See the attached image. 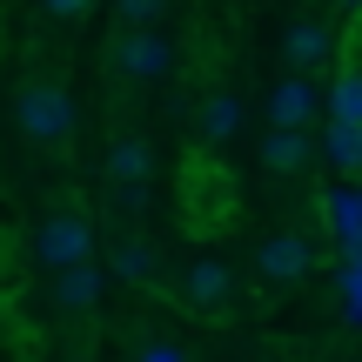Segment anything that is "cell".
Instances as JSON below:
<instances>
[{
    "instance_id": "6da1fadb",
    "label": "cell",
    "mask_w": 362,
    "mask_h": 362,
    "mask_svg": "<svg viewBox=\"0 0 362 362\" xmlns=\"http://www.w3.org/2000/svg\"><path fill=\"white\" fill-rule=\"evenodd\" d=\"M13 128H21L27 148H67V134H74V94L61 81H21Z\"/></svg>"
},
{
    "instance_id": "7a4b0ae2",
    "label": "cell",
    "mask_w": 362,
    "mask_h": 362,
    "mask_svg": "<svg viewBox=\"0 0 362 362\" xmlns=\"http://www.w3.org/2000/svg\"><path fill=\"white\" fill-rule=\"evenodd\" d=\"M94 255V221L88 215H47L34 228V262L40 269H74Z\"/></svg>"
},
{
    "instance_id": "3957f363",
    "label": "cell",
    "mask_w": 362,
    "mask_h": 362,
    "mask_svg": "<svg viewBox=\"0 0 362 362\" xmlns=\"http://www.w3.org/2000/svg\"><path fill=\"white\" fill-rule=\"evenodd\" d=\"M107 181H115L121 208H141L148 188H155V148L134 141V134H121V141L107 148Z\"/></svg>"
},
{
    "instance_id": "277c9868",
    "label": "cell",
    "mask_w": 362,
    "mask_h": 362,
    "mask_svg": "<svg viewBox=\"0 0 362 362\" xmlns=\"http://www.w3.org/2000/svg\"><path fill=\"white\" fill-rule=\"evenodd\" d=\"M168 67H175V47L155 27H128V34L115 40V74L121 81H161Z\"/></svg>"
},
{
    "instance_id": "5b68a950",
    "label": "cell",
    "mask_w": 362,
    "mask_h": 362,
    "mask_svg": "<svg viewBox=\"0 0 362 362\" xmlns=\"http://www.w3.org/2000/svg\"><path fill=\"white\" fill-rule=\"evenodd\" d=\"M329 115V94L315 88L309 74H288L269 88V128H309V121Z\"/></svg>"
},
{
    "instance_id": "8992f818",
    "label": "cell",
    "mask_w": 362,
    "mask_h": 362,
    "mask_svg": "<svg viewBox=\"0 0 362 362\" xmlns=\"http://www.w3.org/2000/svg\"><path fill=\"white\" fill-rule=\"evenodd\" d=\"M255 269L269 275V282H302V275L315 269V242L309 235H269L255 255Z\"/></svg>"
},
{
    "instance_id": "52a82bcc",
    "label": "cell",
    "mask_w": 362,
    "mask_h": 362,
    "mask_svg": "<svg viewBox=\"0 0 362 362\" xmlns=\"http://www.w3.org/2000/svg\"><path fill=\"white\" fill-rule=\"evenodd\" d=\"M101 288H107V275L94 269V255L74 262V269H54V302H61L67 315H88L94 302H101Z\"/></svg>"
},
{
    "instance_id": "ba28073f",
    "label": "cell",
    "mask_w": 362,
    "mask_h": 362,
    "mask_svg": "<svg viewBox=\"0 0 362 362\" xmlns=\"http://www.w3.org/2000/svg\"><path fill=\"white\" fill-rule=\"evenodd\" d=\"M228 262H215V255H202V262H188V275H181V302L188 309H221L228 302Z\"/></svg>"
},
{
    "instance_id": "9c48e42d",
    "label": "cell",
    "mask_w": 362,
    "mask_h": 362,
    "mask_svg": "<svg viewBox=\"0 0 362 362\" xmlns=\"http://www.w3.org/2000/svg\"><path fill=\"white\" fill-rule=\"evenodd\" d=\"M329 47H336V40H329V27H322V21H288V27H282V61L296 67V74L322 67V61H329Z\"/></svg>"
},
{
    "instance_id": "30bf717a",
    "label": "cell",
    "mask_w": 362,
    "mask_h": 362,
    "mask_svg": "<svg viewBox=\"0 0 362 362\" xmlns=\"http://www.w3.org/2000/svg\"><path fill=\"white\" fill-rule=\"evenodd\" d=\"M242 115H248L242 94L221 88V94H208V101H202V115H194V134H202L208 148H221V141H235V134H242Z\"/></svg>"
},
{
    "instance_id": "8fae6325",
    "label": "cell",
    "mask_w": 362,
    "mask_h": 362,
    "mask_svg": "<svg viewBox=\"0 0 362 362\" xmlns=\"http://www.w3.org/2000/svg\"><path fill=\"white\" fill-rule=\"evenodd\" d=\"M262 168H269V175L309 168V128H269V141H262Z\"/></svg>"
},
{
    "instance_id": "7c38bea8",
    "label": "cell",
    "mask_w": 362,
    "mask_h": 362,
    "mask_svg": "<svg viewBox=\"0 0 362 362\" xmlns=\"http://www.w3.org/2000/svg\"><path fill=\"white\" fill-rule=\"evenodd\" d=\"M107 275H115V282H134V288H148L161 275V255L148 242H121L115 255H107Z\"/></svg>"
},
{
    "instance_id": "4fadbf2b",
    "label": "cell",
    "mask_w": 362,
    "mask_h": 362,
    "mask_svg": "<svg viewBox=\"0 0 362 362\" xmlns=\"http://www.w3.org/2000/svg\"><path fill=\"white\" fill-rule=\"evenodd\" d=\"M329 228H336L342 248H362V181H349V188L329 194Z\"/></svg>"
},
{
    "instance_id": "5bb4252c",
    "label": "cell",
    "mask_w": 362,
    "mask_h": 362,
    "mask_svg": "<svg viewBox=\"0 0 362 362\" xmlns=\"http://www.w3.org/2000/svg\"><path fill=\"white\" fill-rule=\"evenodd\" d=\"M322 148H329V161H336L342 175H356V181H362V121H329Z\"/></svg>"
},
{
    "instance_id": "9a60e30c",
    "label": "cell",
    "mask_w": 362,
    "mask_h": 362,
    "mask_svg": "<svg viewBox=\"0 0 362 362\" xmlns=\"http://www.w3.org/2000/svg\"><path fill=\"white\" fill-rule=\"evenodd\" d=\"M329 121H362V67H342L329 88Z\"/></svg>"
},
{
    "instance_id": "2e32d148",
    "label": "cell",
    "mask_w": 362,
    "mask_h": 362,
    "mask_svg": "<svg viewBox=\"0 0 362 362\" xmlns=\"http://www.w3.org/2000/svg\"><path fill=\"white\" fill-rule=\"evenodd\" d=\"M342 302H349V315L362 322V248H349V262H342Z\"/></svg>"
},
{
    "instance_id": "e0dca14e",
    "label": "cell",
    "mask_w": 362,
    "mask_h": 362,
    "mask_svg": "<svg viewBox=\"0 0 362 362\" xmlns=\"http://www.w3.org/2000/svg\"><path fill=\"white\" fill-rule=\"evenodd\" d=\"M115 7H121V21H128V27H155L168 0H115Z\"/></svg>"
},
{
    "instance_id": "ac0fdd59",
    "label": "cell",
    "mask_w": 362,
    "mask_h": 362,
    "mask_svg": "<svg viewBox=\"0 0 362 362\" xmlns=\"http://www.w3.org/2000/svg\"><path fill=\"white\" fill-rule=\"evenodd\" d=\"M134 362H188V356H181V342H141Z\"/></svg>"
},
{
    "instance_id": "d6986e66",
    "label": "cell",
    "mask_w": 362,
    "mask_h": 362,
    "mask_svg": "<svg viewBox=\"0 0 362 362\" xmlns=\"http://www.w3.org/2000/svg\"><path fill=\"white\" fill-rule=\"evenodd\" d=\"M88 7H94V0H40V13H47V21H81Z\"/></svg>"
},
{
    "instance_id": "ffe728a7",
    "label": "cell",
    "mask_w": 362,
    "mask_h": 362,
    "mask_svg": "<svg viewBox=\"0 0 362 362\" xmlns=\"http://www.w3.org/2000/svg\"><path fill=\"white\" fill-rule=\"evenodd\" d=\"M342 7H362V0H342Z\"/></svg>"
}]
</instances>
